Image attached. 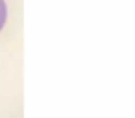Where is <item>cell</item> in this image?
Returning <instances> with one entry per match:
<instances>
[{
	"label": "cell",
	"instance_id": "obj_1",
	"mask_svg": "<svg viewBox=\"0 0 135 118\" xmlns=\"http://www.w3.org/2000/svg\"><path fill=\"white\" fill-rule=\"evenodd\" d=\"M8 18V8L5 0H0V30H2Z\"/></svg>",
	"mask_w": 135,
	"mask_h": 118
}]
</instances>
